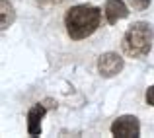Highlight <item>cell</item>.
<instances>
[{"label": "cell", "instance_id": "ba28073f", "mask_svg": "<svg viewBox=\"0 0 154 138\" xmlns=\"http://www.w3.org/2000/svg\"><path fill=\"white\" fill-rule=\"evenodd\" d=\"M150 2L152 0H129V6H131L133 10H137V12H143V10H146V8L150 6Z\"/></svg>", "mask_w": 154, "mask_h": 138}, {"label": "cell", "instance_id": "5b68a950", "mask_svg": "<svg viewBox=\"0 0 154 138\" xmlns=\"http://www.w3.org/2000/svg\"><path fill=\"white\" fill-rule=\"evenodd\" d=\"M103 16H105L109 26H115L119 20H125L129 16V8L123 0H105Z\"/></svg>", "mask_w": 154, "mask_h": 138}, {"label": "cell", "instance_id": "8992f818", "mask_svg": "<svg viewBox=\"0 0 154 138\" xmlns=\"http://www.w3.org/2000/svg\"><path fill=\"white\" fill-rule=\"evenodd\" d=\"M47 113V105L45 103H35L29 107L27 111V132L31 136H39L41 134V119Z\"/></svg>", "mask_w": 154, "mask_h": 138}, {"label": "cell", "instance_id": "277c9868", "mask_svg": "<svg viewBox=\"0 0 154 138\" xmlns=\"http://www.w3.org/2000/svg\"><path fill=\"white\" fill-rule=\"evenodd\" d=\"M125 66V60L117 52H103L98 58V72L103 78H113L117 76Z\"/></svg>", "mask_w": 154, "mask_h": 138}, {"label": "cell", "instance_id": "52a82bcc", "mask_svg": "<svg viewBox=\"0 0 154 138\" xmlns=\"http://www.w3.org/2000/svg\"><path fill=\"white\" fill-rule=\"evenodd\" d=\"M0 4H2V29H8L16 20V12L8 0H0Z\"/></svg>", "mask_w": 154, "mask_h": 138}, {"label": "cell", "instance_id": "7a4b0ae2", "mask_svg": "<svg viewBox=\"0 0 154 138\" xmlns=\"http://www.w3.org/2000/svg\"><path fill=\"white\" fill-rule=\"evenodd\" d=\"M152 41H154V29L150 23L135 22L125 31L121 49H123V55L131 56V58H144L152 49Z\"/></svg>", "mask_w": 154, "mask_h": 138}, {"label": "cell", "instance_id": "30bf717a", "mask_svg": "<svg viewBox=\"0 0 154 138\" xmlns=\"http://www.w3.org/2000/svg\"><path fill=\"white\" fill-rule=\"evenodd\" d=\"M144 99H146L148 105H152V107H154V86H150V88L146 90V95H144Z\"/></svg>", "mask_w": 154, "mask_h": 138}, {"label": "cell", "instance_id": "6da1fadb", "mask_svg": "<svg viewBox=\"0 0 154 138\" xmlns=\"http://www.w3.org/2000/svg\"><path fill=\"white\" fill-rule=\"evenodd\" d=\"M102 23V10L92 4H78L66 10L64 14V27L72 41H82L96 33Z\"/></svg>", "mask_w": 154, "mask_h": 138}, {"label": "cell", "instance_id": "9c48e42d", "mask_svg": "<svg viewBox=\"0 0 154 138\" xmlns=\"http://www.w3.org/2000/svg\"><path fill=\"white\" fill-rule=\"evenodd\" d=\"M64 0H37L39 6H59V4H63Z\"/></svg>", "mask_w": 154, "mask_h": 138}, {"label": "cell", "instance_id": "3957f363", "mask_svg": "<svg viewBox=\"0 0 154 138\" xmlns=\"http://www.w3.org/2000/svg\"><path fill=\"white\" fill-rule=\"evenodd\" d=\"M111 134L119 138H137L140 134V123L135 115H121L111 123Z\"/></svg>", "mask_w": 154, "mask_h": 138}]
</instances>
